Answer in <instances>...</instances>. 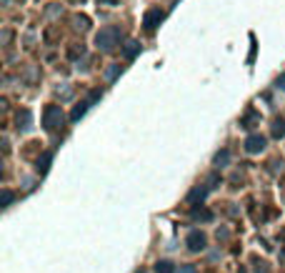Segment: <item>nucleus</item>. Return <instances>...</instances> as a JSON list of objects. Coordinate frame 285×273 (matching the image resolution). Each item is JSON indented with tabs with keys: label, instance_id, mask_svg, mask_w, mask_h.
<instances>
[{
	"label": "nucleus",
	"instance_id": "obj_15",
	"mask_svg": "<svg viewBox=\"0 0 285 273\" xmlns=\"http://www.w3.org/2000/svg\"><path fill=\"white\" fill-rule=\"evenodd\" d=\"M278 88H283V91H285V75H280V78H278Z\"/></svg>",
	"mask_w": 285,
	"mask_h": 273
},
{
	"label": "nucleus",
	"instance_id": "obj_9",
	"mask_svg": "<svg viewBox=\"0 0 285 273\" xmlns=\"http://www.w3.org/2000/svg\"><path fill=\"white\" fill-rule=\"evenodd\" d=\"M273 135H275V138H283V135H285V121H278V123H275V128H273Z\"/></svg>",
	"mask_w": 285,
	"mask_h": 273
},
{
	"label": "nucleus",
	"instance_id": "obj_6",
	"mask_svg": "<svg viewBox=\"0 0 285 273\" xmlns=\"http://www.w3.org/2000/svg\"><path fill=\"white\" fill-rule=\"evenodd\" d=\"M98 98H100V93H93V95H90L88 100H83V103H80V105H78V108L73 111V116H70V121H78V118H80V116L86 113L88 108H90V103H93V100H98Z\"/></svg>",
	"mask_w": 285,
	"mask_h": 273
},
{
	"label": "nucleus",
	"instance_id": "obj_1",
	"mask_svg": "<svg viewBox=\"0 0 285 273\" xmlns=\"http://www.w3.org/2000/svg\"><path fill=\"white\" fill-rule=\"evenodd\" d=\"M118 40H120V28H115V25H110V28H103V31L95 35V43H98L103 50H110V48H115V45H118Z\"/></svg>",
	"mask_w": 285,
	"mask_h": 273
},
{
	"label": "nucleus",
	"instance_id": "obj_2",
	"mask_svg": "<svg viewBox=\"0 0 285 273\" xmlns=\"http://www.w3.org/2000/svg\"><path fill=\"white\" fill-rule=\"evenodd\" d=\"M60 123H63V113H60V108H58V105H48V108H45V113H43V125H45L48 130H55Z\"/></svg>",
	"mask_w": 285,
	"mask_h": 273
},
{
	"label": "nucleus",
	"instance_id": "obj_7",
	"mask_svg": "<svg viewBox=\"0 0 285 273\" xmlns=\"http://www.w3.org/2000/svg\"><path fill=\"white\" fill-rule=\"evenodd\" d=\"M138 50H140V45H138L135 40H128V45H125V58H133Z\"/></svg>",
	"mask_w": 285,
	"mask_h": 273
},
{
	"label": "nucleus",
	"instance_id": "obj_4",
	"mask_svg": "<svg viewBox=\"0 0 285 273\" xmlns=\"http://www.w3.org/2000/svg\"><path fill=\"white\" fill-rule=\"evenodd\" d=\"M188 248H190V251H203V248H205V236H203L200 231H193V233L188 236Z\"/></svg>",
	"mask_w": 285,
	"mask_h": 273
},
{
	"label": "nucleus",
	"instance_id": "obj_14",
	"mask_svg": "<svg viewBox=\"0 0 285 273\" xmlns=\"http://www.w3.org/2000/svg\"><path fill=\"white\" fill-rule=\"evenodd\" d=\"M180 273H195V268L193 266H185V268H180Z\"/></svg>",
	"mask_w": 285,
	"mask_h": 273
},
{
	"label": "nucleus",
	"instance_id": "obj_5",
	"mask_svg": "<svg viewBox=\"0 0 285 273\" xmlns=\"http://www.w3.org/2000/svg\"><path fill=\"white\" fill-rule=\"evenodd\" d=\"M265 148V138L263 135H250L248 141H245V151L248 153H258Z\"/></svg>",
	"mask_w": 285,
	"mask_h": 273
},
{
	"label": "nucleus",
	"instance_id": "obj_13",
	"mask_svg": "<svg viewBox=\"0 0 285 273\" xmlns=\"http://www.w3.org/2000/svg\"><path fill=\"white\" fill-rule=\"evenodd\" d=\"M195 218H203V221H210L213 215H210V211H195Z\"/></svg>",
	"mask_w": 285,
	"mask_h": 273
},
{
	"label": "nucleus",
	"instance_id": "obj_16",
	"mask_svg": "<svg viewBox=\"0 0 285 273\" xmlns=\"http://www.w3.org/2000/svg\"><path fill=\"white\" fill-rule=\"evenodd\" d=\"M100 3H108V5H113L115 0H100Z\"/></svg>",
	"mask_w": 285,
	"mask_h": 273
},
{
	"label": "nucleus",
	"instance_id": "obj_3",
	"mask_svg": "<svg viewBox=\"0 0 285 273\" xmlns=\"http://www.w3.org/2000/svg\"><path fill=\"white\" fill-rule=\"evenodd\" d=\"M163 18H165V15H163L160 10H150V13L145 15V20H142L145 31H155V28H158V25L163 23Z\"/></svg>",
	"mask_w": 285,
	"mask_h": 273
},
{
	"label": "nucleus",
	"instance_id": "obj_11",
	"mask_svg": "<svg viewBox=\"0 0 285 273\" xmlns=\"http://www.w3.org/2000/svg\"><path fill=\"white\" fill-rule=\"evenodd\" d=\"M48 163H50V153H45L43 160H38V171H48Z\"/></svg>",
	"mask_w": 285,
	"mask_h": 273
},
{
	"label": "nucleus",
	"instance_id": "obj_8",
	"mask_svg": "<svg viewBox=\"0 0 285 273\" xmlns=\"http://www.w3.org/2000/svg\"><path fill=\"white\" fill-rule=\"evenodd\" d=\"M155 273H173V263L170 261H160V263L155 266Z\"/></svg>",
	"mask_w": 285,
	"mask_h": 273
},
{
	"label": "nucleus",
	"instance_id": "obj_10",
	"mask_svg": "<svg viewBox=\"0 0 285 273\" xmlns=\"http://www.w3.org/2000/svg\"><path fill=\"white\" fill-rule=\"evenodd\" d=\"M228 160H230V151H223V153L215 155V163H218V166H225Z\"/></svg>",
	"mask_w": 285,
	"mask_h": 273
},
{
	"label": "nucleus",
	"instance_id": "obj_12",
	"mask_svg": "<svg viewBox=\"0 0 285 273\" xmlns=\"http://www.w3.org/2000/svg\"><path fill=\"white\" fill-rule=\"evenodd\" d=\"M20 121H23V128H30V125H28V123H30V113H28V111H23V116H18V123H20Z\"/></svg>",
	"mask_w": 285,
	"mask_h": 273
}]
</instances>
